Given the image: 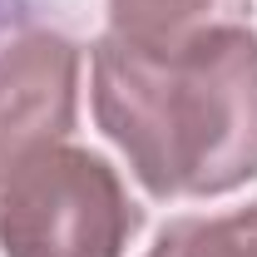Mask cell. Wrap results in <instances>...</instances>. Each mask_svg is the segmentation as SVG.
<instances>
[{"label":"cell","instance_id":"obj_1","mask_svg":"<svg viewBox=\"0 0 257 257\" xmlns=\"http://www.w3.org/2000/svg\"><path fill=\"white\" fill-rule=\"evenodd\" d=\"M94 119L154 198H218L257 178V30L94 45Z\"/></svg>","mask_w":257,"mask_h":257},{"label":"cell","instance_id":"obj_2","mask_svg":"<svg viewBox=\"0 0 257 257\" xmlns=\"http://www.w3.org/2000/svg\"><path fill=\"white\" fill-rule=\"evenodd\" d=\"M139 223L119 168L79 144H50L0 178L5 257H124Z\"/></svg>","mask_w":257,"mask_h":257},{"label":"cell","instance_id":"obj_3","mask_svg":"<svg viewBox=\"0 0 257 257\" xmlns=\"http://www.w3.org/2000/svg\"><path fill=\"white\" fill-rule=\"evenodd\" d=\"M79 114V50L55 30H30L0 50V178L20 159L64 144Z\"/></svg>","mask_w":257,"mask_h":257},{"label":"cell","instance_id":"obj_4","mask_svg":"<svg viewBox=\"0 0 257 257\" xmlns=\"http://www.w3.org/2000/svg\"><path fill=\"white\" fill-rule=\"evenodd\" d=\"M252 0H109V30L134 45H178L218 25H247Z\"/></svg>","mask_w":257,"mask_h":257},{"label":"cell","instance_id":"obj_5","mask_svg":"<svg viewBox=\"0 0 257 257\" xmlns=\"http://www.w3.org/2000/svg\"><path fill=\"white\" fill-rule=\"evenodd\" d=\"M144 257H257V203L232 213L173 218Z\"/></svg>","mask_w":257,"mask_h":257}]
</instances>
